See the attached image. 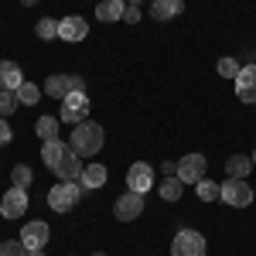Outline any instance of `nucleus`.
Masks as SVG:
<instances>
[{"label":"nucleus","instance_id":"nucleus-1","mask_svg":"<svg viewBox=\"0 0 256 256\" xmlns=\"http://www.w3.org/2000/svg\"><path fill=\"white\" fill-rule=\"evenodd\" d=\"M102 140H106L102 126L82 120V123H76V130H72V137H68V147H72L79 158H92V154L102 150Z\"/></svg>","mask_w":256,"mask_h":256},{"label":"nucleus","instance_id":"nucleus-2","mask_svg":"<svg viewBox=\"0 0 256 256\" xmlns=\"http://www.w3.org/2000/svg\"><path fill=\"white\" fill-rule=\"evenodd\" d=\"M79 195H82V184L76 181H58V184H52V192H48V205H52V212H72L76 205H79Z\"/></svg>","mask_w":256,"mask_h":256},{"label":"nucleus","instance_id":"nucleus-3","mask_svg":"<svg viewBox=\"0 0 256 256\" xmlns=\"http://www.w3.org/2000/svg\"><path fill=\"white\" fill-rule=\"evenodd\" d=\"M218 202H226L232 208H246V205H253V188L246 184V178H229L218 192Z\"/></svg>","mask_w":256,"mask_h":256},{"label":"nucleus","instance_id":"nucleus-4","mask_svg":"<svg viewBox=\"0 0 256 256\" xmlns=\"http://www.w3.org/2000/svg\"><path fill=\"white\" fill-rule=\"evenodd\" d=\"M171 256H205V236L195 229H178L171 242Z\"/></svg>","mask_w":256,"mask_h":256},{"label":"nucleus","instance_id":"nucleus-5","mask_svg":"<svg viewBox=\"0 0 256 256\" xmlns=\"http://www.w3.org/2000/svg\"><path fill=\"white\" fill-rule=\"evenodd\" d=\"M68 92H86V79L82 76H48V82H44V96H52V99H65Z\"/></svg>","mask_w":256,"mask_h":256},{"label":"nucleus","instance_id":"nucleus-6","mask_svg":"<svg viewBox=\"0 0 256 256\" xmlns=\"http://www.w3.org/2000/svg\"><path fill=\"white\" fill-rule=\"evenodd\" d=\"M126 184H130V192H137V195H147V192L154 188V168H150L147 160H137V164H130V171H126Z\"/></svg>","mask_w":256,"mask_h":256},{"label":"nucleus","instance_id":"nucleus-7","mask_svg":"<svg viewBox=\"0 0 256 256\" xmlns=\"http://www.w3.org/2000/svg\"><path fill=\"white\" fill-rule=\"evenodd\" d=\"M89 116V96L86 92H68L62 99V120L65 123H82Z\"/></svg>","mask_w":256,"mask_h":256},{"label":"nucleus","instance_id":"nucleus-8","mask_svg":"<svg viewBox=\"0 0 256 256\" xmlns=\"http://www.w3.org/2000/svg\"><path fill=\"white\" fill-rule=\"evenodd\" d=\"M236 96L239 102H246V106H256V62L253 65H242L239 68V76L236 79Z\"/></svg>","mask_w":256,"mask_h":256},{"label":"nucleus","instance_id":"nucleus-9","mask_svg":"<svg viewBox=\"0 0 256 256\" xmlns=\"http://www.w3.org/2000/svg\"><path fill=\"white\" fill-rule=\"evenodd\" d=\"M205 178V158L202 154H184L178 160V181L181 184H198Z\"/></svg>","mask_w":256,"mask_h":256},{"label":"nucleus","instance_id":"nucleus-10","mask_svg":"<svg viewBox=\"0 0 256 256\" xmlns=\"http://www.w3.org/2000/svg\"><path fill=\"white\" fill-rule=\"evenodd\" d=\"M48 236H52V229H48V222H28L24 229H20V242L28 246V253H38V250H44V242H48Z\"/></svg>","mask_w":256,"mask_h":256},{"label":"nucleus","instance_id":"nucleus-11","mask_svg":"<svg viewBox=\"0 0 256 256\" xmlns=\"http://www.w3.org/2000/svg\"><path fill=\"white\" fill-rule=\"evenodd\" d=\"M28 212V192L24 188H7V195L0 202V216L4 218H20Z\"/></svg>","mask_w":256,"mask_h":256},{"label":"nucleus","instance_id":"nucleus-12","mask_svg":"<svg viewBox=\"0 0 256 256\" xmlns=\"http://www.w3.org/2000/svg\"><path fill=\"white\" fill-rule=\"evenodd\" d=\"M113 212H116L120 222H134V218L144 212V195H137V192H126V195L116 198V205H113Z\"/></svg>","mask_w":256,"mask_h":256},{"label":"nucleus","instance_id":"nucleus-13","mask_svg":"<svg viewBox=\"0 0 256 256\" xmlns=\"http://www.w3.org/2000/svg\"><path fill=\"white\" fill-rule=\"evenodd\" d=\"M82 168H86V164H82V158L72 150V147H68V150H65V158H62L52 171L58 174V181H79V178H82Z\"/></svg>","mask_w":256,"mask_h":256},{"label":"nucleus","instance_id":"nucleus-14","mask_svg":"<svg viewBox=\"0 0 256 256\" xmlns=\"http://www.w3.org/2000/svg\"><path fill=\"white\" fill-rule=\"evenodd\" d=\"M89 34V20L79 18V14H72V18L58 20V38L62 41H82Z\"/></svg>","mask_w":256,"mask_h":256},{"label":"nucleus","instance_id":"nucleus-15","mask_svg":"<svg viewBox=\"0 0 256 256\" xmlns=\"http://www.w3.org/2000/svg\"><path fill=\"white\" fill-rule=\"evenodd\" d=\"M24 72H20V65L18 62H0V89H7V92H18L20 86H24Z\"/></svg>","mask_w":256,"mask_h":256},{"label":"nucleus","instance_id":"nucleus-16","mask_svg":"<svg viewBox=\"0 0 256 256\" xmlns=\"http://www.w3.org/2000/svg\"><path fill=\"white\" fill-rule=\"evenodd\" d=\"M126 0H99L96 4V20H102V24H116V20H123V14H126Z\"/></svg>","mask_w":256,"mask_h":256},{"label":"nucleus","instance_id":"nucleus-17","mask_svg":"<svg viewBox=\"0 0 256 256\" xmlns=\"http://www.w3.org/2000/svg\"><path fill=\"white\" fill-rule=\"evenodd\" d=\"M181 10H184V0H150V20H158V24L174 20Z\"/></svg>","mask_w":256,"mask_h":256},{"label":"nucleus","instance_id":"nucleus-18","mask_svg":"<svg viewBox=\"0 0 256 256\" xmlns=\"http://www.w3.org/2000/svg\"><path fill=\"white\" fill-rule=\"evenodd\" d=\"M106 178H110V171H106L102 164H86V168H82L79 184L86 188V192H96V188H102V184H106Z\"/></svg>","mask_w":256,"mask_h":256},{"label":"nucleus","instance_id":"nucleus-19","mask_svg":"<svg viewBox=\"0 0 256 256\" xmlns=\"http://www.w3.org/2000/svg\"><path fill=\"white\" fill-rule=\"evenodd\" d=\"M250 171H253V158H246V154H232L226 160V174L229 178H246Z\"/></svg>","mask_w":256,"mask_h":256},{"label":"nucleus","instance_id":"nucleus-20","mask_svg":"<svg viewBox=\"0 0 256 256\" xmlns=\"http://www.w3.org/2000/svg\"><path fill=\"white\" fill-rule=\"evenodd\" d=\"M65 150H68V147H65L62 140H44V147H41V160H44L48 168H55V164L65 158Z\"/></svg>","mask_w":256,"mask_h":256},{"label":"nucleus","instance_id":"nucleus-21","mask_svg":"<svg viewBox=\"0 0 256 256\" xmlns=\"http://www.w3.org/2000/svg\"><path fill=\"white\" fill-rule=\"evenodd\" d=\"M34 134H38L41 140H58V120L55 116H41L38 123H34Z\"/></svg>","mask_w":256,"mask_h":256},{"label":"nucleus","instance_id":"nucleus-22","mask_svg":"<svg viewBox=\"0 0 256 256\" xmlns=\"http://www.w3.org/2000/svg\"><path fill=\"white\" fill-rule=\"evenodd\" d=\"M41 92H44V89H38L34 82H24V86L18 89V102H20V106H38Z\"/></svg>","mask_w":256,"mask_h":256},{"label":"nucleus","instance_id":"nucleus-23","mask_svg":"<svg viewBox=\"0 0 256 256\" xmlns=\"http://www.w3.org/2000/svg\"><path fill=\"white\" fill-rule=\"evenodd\" d=\"M218 192H222V184L208 181V178H202V181L195 184V195L202 198V202H218Z\"/></svg>","mask_w":256,"mask_h":256},{"label":"nucleus","instance_id":"nucleus-24","mask_svg":"<svg viewBox=\"0 0 256 256\" xmlns=\"http://www.w3.org/2000/svg\"><path fill=\"white\" fill-rule=\"evenodd\" d=\"M31 181H34V171H31L28 164H18V168L10 171V184H14V188H24V192H28Z\"/></svg>","mask_w":256,"mask_h":256},{"label":"nucleus","instance_id":"nucleus-25","mask_svg":"<svg viewBox=\"0 0 256 256\" xmlns=\"http://www.w3.org/2000/svg\"><path fill=\"white\" fill-rule=\"evenodd\" d=\"M181 192H184V184H181L178 178H168V181L160 184V198H164V202H178Z\"/></svg>","mask_w":256,"mask_h":256},{"label":"nucleus","instance_id":"nucleus-26","mask_svg":"<svg viewBox=\"0 0 256 256\" xmlns=\"http://www.w3.org/2000/svg\"><path fill=\"white\" fill-rule=\"evenodd\" d=\"M38 38L41 41H55L58 38V20L55 18H41L38 20Z\"/></svg>","mask_w":256,"mask_h":256},{"label":"nucleus","instance_id":"nucleus-27","mask_svg":"<svg viewBox=\"0 0 256 256\" xmlns=\"http://www.w3.org/2000/svg\"><path fill=\"white\" fill-rule=\"evenodd\" d=\"M18 92H7V89H0V116H10L14 110H18Z\"/></svg>","mask_w":256,"mask_h":256},{"label":"nucleus","instance_id":"nucleus-28","mask_svg":"<svg viewBox=\"0 0 256 256\" xmlns=\"http://www.w3.org/2000/svg\"><path fill=\"white\" fill-rule=\"evenodd\" d=\"M216 68H218V76H222V79H236L242 65H239L236 58H218V65H216Z\"/></svg>","mask_w":256,"mask_h":256},{"label":"nucleus","instance_id":"nucleus-29","mask_svg":"<svg viewBox=\"0 0 256 256\" xmlns=\"http://www.w3.org/2000/svg\"><path fill=\"white\" fill-rule=\"evenodd\" d=\"M0 256H28V246L20 239H7V242H0Z\"/></svg>","mask_w":256,"mask_h":256},{"label":"nucleus","instance_id":"nucleus-30","mask_svg":"<svg viewBox=\"0 0 256 256\" xmlns=\"http://www.w3.org/2000/svg\"><path fill=\"white\" fill-rule=\"evenodd\" d=\"M10 137H14V134H10V126H7V120L0 116V147H4V144H10Z\"/></svg>","mask_w":256,"mask_h":256},{"label":"nucleus","instance_id":"nucleus-31","mask_svg":"<svg viewBox=\"0 0 256 256\" xmlns=\"http://www.w3.org/2000/svg\"><path fill=\"white\" fill-rule=\"evenodd\" d=\"M123 20H126V24H137V20H140V7H126Z\"/></svg>","mask_w":256,"mask_h":256},{"label":"nucleus","instance_id":"nucleus-32","mask_svg":"<svg viewBox=\"0 0 256 256\" xmlns=\"http://www.w3.org/2000/svg\"><path fill=\"white\" fill-rule=\"evenodd\" d=\"M160 171H164L168 178H178V164H174V160H164V164H160Z\"/></svg>","mask_w":256,"mask_h":256},{"label":"nucleus","instance_id":"nucleus-33","mask_svg":"<svg viewBox=\"0 0 256 256\" xmlns=\"http://www.w3.org/2000/svg\"><path fill=\"white\" fill-rule=\"evenodd\" d=\"M20 4H24V7H34V4H38V0H20Z\"/></svg>","mask_w":256,"mask_h":256},{"label":"nucleus","instance_id":"nucleus-34","mask_svg":"<svg viewBox=\"0 0 256 256\" xmlns=\"http://www.w3.org/2000/svg\"><path fill=\"white\" fill-rule=\"evenodd\" d=\"M126 4H130V7H140V4H144V0H126Z\"/></svg>","mask_w":256,"mask_h":256},{"label":"nucleus","instance_id":"nucleus-35","mask_svg":"<svg viewBox=\"0 0 256 256\" xmlns=\"http://www.w3.org/2000/svg\"><path fill=\"white\" fill-rule=\"evenodd\" d=\"M28 256H44V253H41V250H38V253H28Z\"/></svg>","mask_w":256,"mask_h":256},{"label":"nucleus","instance_id":"nucleus-36","mask_svg":"<svg viewBox=\"0 0 256 256\" xmlns=\"http://www.w3.org/2000/svg\"><path fill=\"white\" fill-rule=\"evenodd\" d=\"M253 168H256V150H253Z\"/></svg>","mask_w":256,"mask_h":256},{"label":"nucleus","instance_id":"nucleus-37","mask_svg":"<svg viewBox=\"0 0 256 256\" xmlns=\"http://www.w3.org/2000/svg\"><path fill=\"white\" fill-rule=\"evenodd\" d=\"M92 256H106V253H92Z\"/></svg>","mask_w":256,"mask_h":256}]
</instances>
